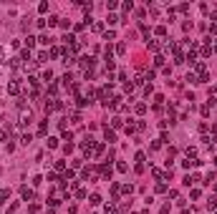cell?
Masks as SVG:
<instances>
[{"mask_svg":"<svg viewBox=\"0 0 217 214\" xmlns=\"http://www.w3.org/2000/svg\"><path fill=\"white\" fill-rule=\"evenodd\" d=\"M20 197H23L25 202H33V197H36V194H33V189H28V187H23V189H20Z\"/></svg>","mask_w":217,"mask_h":214,"instance_id":"3","label":"cell"},{"mask_svg":"<svg viewBox=\"0 0 217 214\" xmlns=\"http://www.w3.org/2000/svg\"><path fill=\"white\" fill-rule=\"evenodd\" d=\"M58 20H61V18H56V15H51V18H48V25H58Z\"/></svg>","mask_w":217,"mask_h":214,"instance_id":"14","label":"cell"},{"mask_svg":"<svg viewBox=\"0 0 217 214\" xmlns=\"http://www.w3.org/2000/svg\"><path fill=\"white\" fill-rule=\"evenodd\" d=\"M38 43H40V46H51V43H53V38H48V35H40V38H38Z\"/></svg>","mask_w":217,"mask_h":214,"instance_id":"6","label":"cell"},{"mask_svg":"<svg viewBox=\"0 0 217 214\" xmlns=\"http://www.w3.org/2000/svg\"><path fill=\"white\" fill-rule=\"evenodd\" d=\"M0 116H3V103H0Z\"/></svg>","mask_w":217,"mask_h":214,"instance_id":"17","label":"cell"},{"mask_svg":"<svg viewBox=\"0 0 217 214\" xmlns=\"http://www.w3.org/2000/svg\"><path fill=\"white\" fill-rule=\"evenodd\" d=\"M104 212H106V214H114V212H116V206H114V204H106V209H104Z\"/></svg>","mask_w":217,"mask_h":214,"instance_id":"15","label":"cell"},{"mask_svg":"<svg viewBox=\"0 0 217 214\" xmlns=\"http://www.w3.org/2000/svg\"><path fill=\"white\" fill-rule=\"evenodd\" d=\"M104 139H106L109 144H114V141H116V134L111 131V128H104Z\"/></svg>","mask_w":217,"mask_h":214,"instance_id":"4","label":"cell"},{"mask_svg":"<svg viewBox=\"0 0 217 214\" xmlns=\"http://www.w3.org/2000/svg\"><path fill=\"white\" fill-rule=\"evenodd\" d=\"M0 63H8V58H5V48L0 46Z\"/></svg>","mask_w":217,"mask_h":214,"instance_id":"12","label":"cell"},{"mask_svg":"<svg viewBox=\"0 0 217 214\" xmlns=\"http://www.w3.org/2000/svg\"><path fill=\"white\" fill-rule=\"evenodd\" d=\"M20 28H23V30H25V28H30V18H23V20H20Z\"/></svg>","mask_w":217,"mask_h":214,"instance_id":"9","label":"cell"},{"mask_svg":"<svg viewBox=\"0 0 217 214\" xmlns=\"http://www.w3.org/2000/svg\"><path fill=\"white\" fill-rule=\"evenodd\" d=\"M8 197H10V189H0V204H3Z\"/></svg>","mask_w":217,"mask_h":214,"instance_id":"8","label":"cell"},{"mask_svg":"<svg viewBox=\"0 0 217 214\" xmlns=\"http://www.w3.org/2000/svg\"><path fill=\"white\" fill-rule=\"evenodd\" d=\"M0 141H8V128H3V131H0Z\"/></svg>","mask_w":217,"mask_h":214,"instance_id":"16","label":"cell"},{"mask_svg":"<svg viewBox=\"0 0 217 214\" xmlns=\"http://www.w3.org/2000/svg\"><path fill=\"white\" fill-rule=\"evenodd\" d=\"M30 121H33V113L23 109V111H20V121H18V126H28Z\"/></svg>","mask_w":217,"mask_h":214,"instance_id":"1","label":"cell"},{"mask_svg":"<svg viewBox=\"0 0 217 214\" xmlns=\"http://www.w3.org/2000/svg\"><path fill=\"white\" fill-rule=\"evenodd\" d=\"M81 66L86 71H91V68H94V58H91V55H81Z\"/></svg>","mask_w":217,"mask_h":214,"instance_id":"2","label":"cell"},{"mask_svg":"<svg viewBox=\"0 0 217 214\" xmlns=\"http://www.w3.org/2000/svg\"><path fill=\"white\" fill-rule=\"evenodd\" d=\"M58 146V139H48V149H56Z\"/></svg>","mask_w":217,"mask_h":214,"instance_id":"13","label":"cell"},{"mask_svg":"<svg viewBox=\"0 0 217 214\" xmlns=\"http://www.w3.org/2000/svg\"><path fill=\"white\" fill-rule=\"evenodd\" d=\"M18 91H20V86H18V81H10V83H8V93H13V96H15Z\"/></svg>","mask_w":217,"mask_h":214,"instance_id":"5","label":"cell"},{"mask_svg":"<svg viewBox=\"0 0 217 214\" xmlns=\"http://www.w3.org/2000/svg\"><path fill=\"white\" fill-rule=\"evenodd\" d=\"M25 46H28V48H33V46H36V38H30V35H28V38H25Z\"/></svg>","mask_w":217,"mask_h":214,"instance_id":"11","label":"cell"},{"mask_svg":"<svg viewBox=\"0 0 217 214\" xmlns=\"http://www.w3.org/2000/svg\"><path fill=\"white\" fill-rule=\"evenodd\" d=\"M91 204H94V206L101 204V197H99V194H91Z\"/></svg>","mask_w":217,"mask_h":214,"instance_id":"10","label":"cell"},{"mask_svg":"<svg viewBox=\"0 0 217 214\" xmlns=\"http://www.w3.org/2000/svg\"><path fill=\"white\" fill-rule=\"evenodd\" d=\"M30 141H33V136H30V134H23V136H20V144H23V146H28Z\"/></svg>","mask_w":217,"mask_h":214,"instance_id":"7","label":"cell"},{"mask_svg":"<svg viewBox=\"0 0 217 214\" xmlns=\"http://www.w3.org/2000/svg\"><path fill=\"white\" fill-rule=\"evenodd\" d=\"M215 189H217V184H215Z\"/></svg>","mask_w":217,"mask_h":214,"instance_id":"18","label":"cell"}]
</instances>
